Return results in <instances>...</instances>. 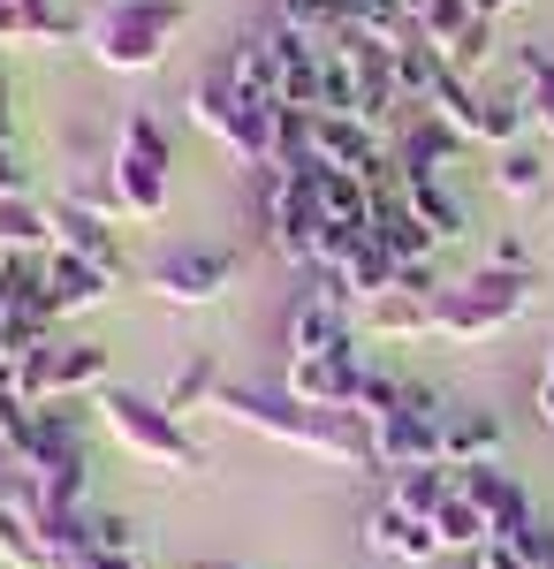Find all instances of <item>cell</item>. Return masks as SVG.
I'll list each match as a JSON object with an SVG mask.
<instances>
[{"label": "cell", "mask_w": 554, "mask_h": 569, "mask_svg": "<svg viewBox=\"0 0 554 569\" xmlns=\"http://www.w3.org/2000/svg\"><path fill=\"white\" fill-rule=\"evenodd\" d=\"M214 410L228 426L266 433V440H281V448H304L319 463H373V440H365V426L349 410H304L289 395H258V388H220Z\"/></svg>", "instance_id": "cell-1"}, {"label": "cell", "mask_w": 554, "mask_h": 569, "mask_svg": "<svg viewBox=\"0 0 554 569\" xmlns=\"http://www.w3.org/2000/svg\"><path fill=\"white\" fill-rule=\"evenodd\" d=\"M182 23H190V0H107V8L85 23V46H91L99 69L145 77V69L168 61V46H175Z\"/></svg>", "instance_id": "cell-2"}, {"label": "cell", "mask_w": 554, "mask_h": 569, "mask_svg": "<svg viewBox=\"0 0 554 569\" xmlns=\"http://www.w3.org/2000/svg\"><path fill=\"white\" fill-rule=\"evenodd\" d=\"M168 168H175V144L168 130L137 107L122 114V137H115V160H107V190H115V213L122 220H160L168 213Z\"/></svg>", "instance_id": "cell-3"}, {"label": "cell", "mask_w": 554, "mask_h": 569, "mask_svg": "<svg viewBox=\"0 0 554 569\" xmlns=\"http://www.w3.org/2000/svg\"><path fill=\"white\" fill-rule=\"evenodd\" d=\"M524 305H532V281H524V273L478 266L471 281H456V289L433 297V335H441V342H486V335L516 327Z\"/></svg>", "instance_id": "cell-4"}, {"label": "cell", "mask_w": 554, "mask_h": 569, "mask_svg": "<svg viewBox=\"0 0 554 569\" xmlns=\"http://www.w3.org/2000/svg\"><path fill=\"white\" fill-rule=\"evenodd\" d=\"M99 426L122 440L137 463H152V471H198V463H206V456H198V440L182 433V418H175L160 395L107 388V395H99Z\"/></svg>", "instance_id": "cell-5"}, {"label": "cell", "mask_w": 554, "mask_h": 569, "mask_svg": "<svg viewBox=\"0 0 554 569\" xmlns=\"http://www.w3.org/2000/svg\"><path fill=\"white\" fill-rule=\"evenodd\" d=\"M274 114H281L274 99H236L220 69L190 91V122H198L206 137H220V152L244 160V168H258V176L274 168Z\"/></svg>", "instance_id": "cell-6"}, {"label": "cell", "mask_w": 554, "mask_h": 569, "mask_svg": "<svg viewBox=\"0 0 554 569\" xmlns=\"http://www.w3.org/2000/svg\"><path fill=\"white\" fill-rule=\"evenodd\" d=\"M258 190H266V236H274V251L289 266H311V251H319V236H327V206H319V182H311V168H266L258 176Z\"/></svg>", "instance_id": "cell-7"}, {"label": "cell", "mask_w": 554, "mask_h": 569, "mask_svg": "<svg viewBox=\"0 0 554 569\" xmlns=\"http://www.w3.org/2000/svg\"><path fill=\"white\" fill-rule=\"evenodd\" d=\"M236 251L228 243H182V251H168V259H152L145 266V289L160 297V305L175 311H198V305H214L220 289L236 281Z\"/></svg>", "instance_id": "cell-8"}, {"label": "cell", "mask_w": 554, "mask_h": 569, "mask_svg": "<svg viewBox=\"0 0 554 569\" xmlns=\"http://www.w3.org/2000/svg\"><path fill=\"white\" fill-rule=\"evenodd\" d=\"M441 426H448V410H441L426 388H410V380H403V410H395V418H380V426H365L373 463H380V471H418V463H441Z\"/></svg>", "instance_id": "cell-9"}, {"label": "cell", "mask_w": 554, "mask_h": 569, "mask_svg": "<svg viewBox=\"0 0 554 569\" xmlns=\"http://www.w3.org/2000/svg\"><path fill=\"white\" fill-rule=\"evenodd\" d=\"M8 372H16V388L31 402H69V395H91L107 380V350L99 342H46L39 357L8 365Z\"/></svg>", "instance_id": "cell-10"}, {"label": "cell", "mask_w": 554, "mask_h": 569, "mask_svg": "<svg viewBox=\"0 0 554 569\" xmlns=\"http://www.w3.org/2000/svg\"><path fill=\"white\" fill-rule=\"evenodd\" d=\"M342 69H349V99H357V122H395L403 114V84H395V39H373V31H349L335 46Z\"/></svg>", "instance_id": "cell-11"}, {"label": "cell", "mask_w": 554, "mask_h": 569, "mask_svg": "<svg viewBox=\"0 0 554 569\" xmlns=\"http://www.w3.org/2000/svg\"><path fill=\"white\" fill-rule=\"evenodd\" d=\"M365 357L357 350H335V357H289V380H281V395L289 402H304V410H349L357 402V388H365Z\"/></svg>", "instance_id": "cell-12"}, {"label": "cell", "mask_w": 554, "mask_h": 569, "mask_svg": "<svg viewBox=\"0 0 554 569\" xmlns=\"http://www.w3.org/2000/svg\"><path fill=\"white\" fill-rule=\"evenodd\" d=\"M456 493H464L471 509L486 517V531H494V539H524V531L540 525L532 493H524L510 471H494V463H471V471H456Z\"/></svg>", "instance_id": "cell-13"}, {"label": "cell", "mask_w": 554, "mask_h": 569, "mask_svg": "<svg viewBox=\"0 0 554 569\" xmlns=\"http://www.w3.org/2000/svg\"><path fill=\"white\" fill-rule=\"evenodd\" d=\"M311 160L319 168H349V176H373V182H387V168H395L380 152V130L357 122V114H311Z\"/></svg>", "instance_id": "cell-14"}, {"label": "cell", "mask_w": 554, "mask_h": 569, "mask_svg": "<svg viewBox=\"0 0 554 569\" xmlns=\"http://www.w3.org/2000/svg\"><path fill=\"white\" fill-rule=\"evenodd\" d=\"M46 220H53V251H61V259H85V266H99L107 281H122V243H115L107 213L61 198V206H46Z\"/></svg>", "instance_id": "cell-15"}, {"label": "cell", "mask_w": 554, "mask_h": 569, "mask_svg": "<svg viewBox=\"0 0 554 569\" xmlns=\"http://www.w3.org/2000/svg\"><path fill=\"white\" fill-rule=\"evenodd\" d=\"M115 297V281L85 259H61V251H46V319H77V311H99Z\"/></svg>", "instance_id": "cell-16"}, {"label": "cell", "mask_w": 554, "mask_h": 569, "mask_svg": "<svg viewBox=\"0 0 554 569\" xmlns=\"http://www.w3.org/2000/svg\"><path fill=\"white\" fill-rule=\"evenodd\" d=\"M357 327H365L373 342H426V335H433V297L387 289L380 305H357Z\"/></svg>", "instance_id": "cell-17"}, {"label": "cell", "mask_w": 554, "mask_h": 569, "mask_svg": "<svg viewBox=\"0 0 554 569\" xmlns=\"http://www.w3.org/2000/svg\"><path fill=\"white\" fill-rule=\"evenodd\" d=\"M456 144H464V137L448 130L441 114H410V122H403V137H395V152H387V160H395V176H441Z\"/></svg>", "instance_id": "cell-18"}, {"label": "cell", "mask_w": 554, "mask_h": 569, "mask_svg": "<svg viewBox=\"0 0 554 569\" xmlns=\"http://www.w3.org/2000/svg\"><path fill=\"white\" fill-rule=\"evenodd\" d=\"M494 456H502V418H494V410H448V426H441V463L471 471V463H494Z\"/></svg>", "instance_id": "cell-19"}, {"label": "cell", "mask_w": 554, "mask_h": 569, "mask_svg": "<svg viewBox=\"0 0 554 569\" xmlns=\"http://www.w3.org/2000/svg\"><path fill=\"white\" fill-rule=\"evenodd\" d=\"M0 569H53V547H46L39 531V509L16 493V501H0Z\"/></svg>", "instance_id": "cell-20"}, {"label": "cell", "mask_w": 554, "mask_h": 569, "mask_svg": "<svg viewBox=\"0 0 554 569\" xmlns=\"http://www.w3.org/2000/svg\"><path fill=\"white\" fill-rule=\"evenodd\" d=\"M365 539H373L380 555H395V562H433V555H441V539H433V525H426V517H403L395 501H380V509H373V525H365Z\"/></svg>", "instance_id": "cell-21"}, {"label": "cell", "mask_w": 554, "mask_h": 569, "mask_svg": "<svg viewBox=\"0 0 554 569\" xmlns=\"http://www.w3.org/2000/svg\"><path fill=\"white\" fill-rule=\"evenodd\" d=\"M220 77H228V91H236V99H274V84H281L274 31H266V39H236V53L220 61Z\"/></svg>", "instance_id": "cell-22"}, {"label": "cell", "mask_w": 554, "mask_h": 569, "mask_svg": "<svg viewBox=\"0 0 554 569\" xmlns=\"http://www.w3.org/2000/svg\"><path fill=\"white\" fill-rule=\"evenodd\" d=\"M395 190H403V206L426 220V236L433 243H456L464 236V206L441 190V176H395Z\"/></svg>", "instance_id": "cell-23"}, {"label": "cell", "mask_w": 554, "mask_h": 569, "mask_svg": "<svg viewBox=\"0 0 554 569\" xmlns=\"http://www.w3.org/2000/svg\"><path fill=\"white\" fill-rule=\"evenodd\" d=\"M448 493H456V463H418V471H395V493H387V501H395L403 517H426L433 525V509H441Z\"/></svg>", "instance_id": "cell-24"}, {"label": "cell", "mask_w": 554, "mask_h": 569, "mask_svg": "<svg viewBox=\"0 0 554 569\" xmlns=\"http://www.w3.org/2000/svg\"><path fill=\"white\" fill-rule=\"evenodd\" d=\"M23 251H53V220L31 198H0V259H23Z\"/></svg>", "instance_id": "cell-25"}, {"label": "cell", "mask_w": 554, "mask_h": 569, "mask_svg": "<svg viewBox=\"0 0 554 569\" xmlns=\"http://www.w3.org/2000/svg\"><path fill=\"white\" fill-rule=\"evenodd\" d=\"M494 190L502 198H540L547 190V152L540 144H502L494 152Z\"/></svg>", "instance_id": "cell-26"}, {"label": "cell", "mask_w": 554, "mask_h": 569, "mask_svg": "<svg viewBox=\"0 0 554 569\" xmlns=\"http://www.w3.org/2000/svg\"><path fill=\"white\" fill-rule=\"evenodd\" d=\"M433 539H441V555H478V547H486L494 531H486V517L471 509L464 493H448V501L433 509Z\"/></svg>", "instance_id": "cell-27"}, {"label": "cell", "mask_w": 554, "mask_h": 569, "mask_svg": "<svg viewBox=\"0 0 554 569\" xmlns=\"http://www.w3.org/2000/svg\"><path fill=\"white\" fill-rule=\"evenodd\" d=\"M69 16L53 0H0V46H23V39H61Z\"/></svg>", "instance_id": "cell-28"}, {"label": "cell", "mask_w": 554, "mask_h": 569, "mask_svg": "<svg viewBox=\"0 0 554 569\" xmlns=\"http://www.w3.org/2000/svg\"><path fill=\"white\" fill-rule=\"evenodd\" d=\"M516 107H524V130H540L554 144V53H524V91H516Z\"/></svg>", "instance_id": "cell-29"}, {"label": "cell", "mask_w": 554, "mask_h": 569, "mask_svg": "<svg viewBox=\"0 0 554 569\" xmlns=\"http://www.w3.org/2000/svg\"><path fill=\"white\" fill-rule=\"evenodd\" d=\"M486 53H494V16H478V8H471V23H464V31H456L448 46H441V61H448V77H464V84H478Z\"/></svg>", "instance_id": "cell-30"}, {"label": "cell", "mask_w": 554, "mask_h": 569, "mask_svg": "<svg viewBox=\"0 0 554 569\" xmlns=\"http://www.w3.org/2000/svg\"><path fill=\"white\" fill-rule=\"evenodd\" d=\"M214 395H220L214 357H190V365H182V372L168 380V395H160V402H168L175 418H182V410H214Z\"/></svg>", "instance_id": "cell-31"}, {"label": "cell", "mask_w": 554, "mask_h": 569, "mask_svg": "<svg viewBox=\"0 0 554 569\" xmlns=\"http://www.w3.org/2000/svg\"><path fill=\"white\" fill-rule=\"evenodd\" d=\"M31 418H39V402H31V395L16 388V372L0 365V448H8V456L23 448V433H31Z\"/></svg>", "instance_id": "cell-32"}, {"label": "cell", "mask_w": 554, "mask_h": 569, "mask_svg": "<svg viewBox=\"0 0 554 569\" xmlns=\"http://www.w3.org/2000/svg\"><path fill=\"white\" fill-rule=\"evenodd\" d=\"M91 547L99 555H137V525L129 517H91Z\"/></svg>", "instance_id": "cell-33"}, {"label": "cell", "mask_w": 554, "mask_h": 569, "mask_svg": "<svg viewBox=\"0 0 554 569\" xmlns=\"http://www.w3.org/2000/svg\"><path fill=\"white\" fill-rule=\"evenodd\" d=\"M471 569H540V562L524 555V539H486V547L471 555Z\"/></svg>", "instance_id": "cell-34"}, {"label": "cell", "mask_w": 554, "mask_h": 569, "mask_svg": "<svg viewBox=\"0 0 554 569\" xmlns=\"http://www.w3.org/2000/svg\"><path fill=\"white\" fill-rule=\"evenodd\" d=\"M0 198H31V176H23L16 144H0Z\"/></svg>", "instance_id": "cell-35"}, {"label": "cell", "mask_w": 554, "mask_h": 569, "mask_svg": "<svg viewBox=\"0 0 554 569\" xmlns=\"http://www.w3.org/2000/svg\"><path fill=\"white\" fill-rule=\"evenodd\" d=\"M16 493H23V471H16V456L0 448V501H16Z\"/></svg>", "instance_id": "cell-36"}, {"label": "cell", "mask_w": 554, "mask_h": 569, "mask_svg": "<svg viewBox=\"0 0 554 569\" xmlns=\"http://www.w3.org/2000/svg\"><path fill=\"white\" fill-rule=\"evenodd\" d=\"M478 16H510V8H524V0H471Z\"/></svg>", "instance_id": "cell-37"}, {"label": "cell", "mask_w": 554, "mask_h": 569, "mask_svg": "<svg viewBox=\"0 0 554 569\" xmlns=\"http://www.w3.org/2000/svg\"><path fill=\"white\" fill-rule=\"evenodd\" d=\"M540 418L554 426V380H540Z\"/></svg>", "instance_id": "cell-38"}, {"label": "cell", "mask_w": 554, "mask_h": 569, "mask_svg": "<svg viewBox=\"0 0 554 569\" xmlns=\"http://www.w3.org/2000/svg\"><path fill=\"white\" fill-rule=\"evenodd\" d=\"M0 144H8V77H0Z\"/></svg>", "instance_id": "cell-39"}, {"label": "cell", "mask_w": 554, "mask_h": 569, "mask_svg": "<svg viewBox=\"0 0 554 569\" xmlns=\"http://www.w3.org/2000/svg\"><path fill=\"white\" fill-rule=\"evenodd\" d=\"M85 555H91V547H85ZM85 555H53V569H85Z\"/></svg>", "instance_id": "cell-40"}, {"label": "cell", "mask_w": 554, "mask_h": 569, "mask_svg": "<svg viewBox=\"0 0 554 569\" xmlns=\"http://www.w3.org/2000/svg\"><path fill=\"white\" fill-rule=\"evenodd\" d=\"M198 569H244V562H220V555H214V562H198Z\"/></svg>", "instance_id": "cell-41"}, {"label": "cell", "mask_w": 554, "mask_h": 569, "mask_svg": "<svg viewBox=\"0 0 554 569\" xmlns=\"http://www.w3.org/2000/svg\"><path fill=\"white\" fill-rule=\"evenodd\" d=\"M540 380H554V342H547V372H540Z\"/></svg>", "instance_id": "cell-42"}, {"label": "cell", "mask_w": 554, "mask_h": 569, "mask_svg": "<svg viewBox=\"0 0 554 569\" xmlns=\"http://www.w3.org/2000/svg\"><path fill=\"white\" fill-rule=\"evenodd\" d=\"M0 327H8V297H0Z\"/></svg>", "instance_id": "cell-43"}]
</instances>
